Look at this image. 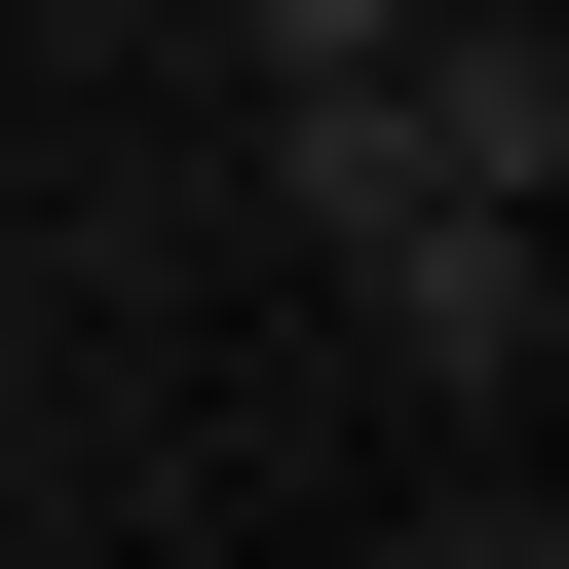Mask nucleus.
Wrapping results in <instances>:
<instances>
[{
	"mask_svg": "<svg viewBox=\"0 0 569 569\" xmlns=\"http://www.w3.org/2000/svg\"><path fill=\"white\" fill-rule=\"evenodd\" d=\"M190 39H266V77H380V39H418V0H190Z\"/></svg>",
	"mask_w": 569,
	"mask_h": 569,
	"instance_id": "f03ea898",
	"label": "nucleus"
},
{
	"mask_svg": "<svg viewBox=\"0 0 569 569\" xmlns=\"http://www.w3.org/2000/svg\"><path fill=\"white\" fill-rule=\"evenodd\" d=\"M77 39H190V0H77Z\"/></svg>",
	"mask_w": 569,
	"mask_h": 569,
	"instance_id": "7ed1b4c3",
	"label": "nucleus"
},
{
	"mask_svg": "<svg viewBox=\"0 0 569 569\" xmlns=\"http://www.w3.org/2000/svg\"><path fill=\"white\" fill-rule=\"evenodd\" d=\"M342 266H380V342H418L456 418H493V380L569 342V266H531V190H418V228H342Z\"/></svg>",
	"mask_w": 569,
	"mask_h": 569,
	"instance_id": "f257e3e1",
	"label": "nucleus"
}]
</instances>
